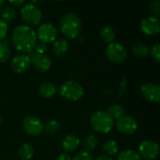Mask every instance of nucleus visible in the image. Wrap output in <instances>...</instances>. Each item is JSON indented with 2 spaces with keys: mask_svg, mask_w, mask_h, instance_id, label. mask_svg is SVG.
<instances>
[{
  "mask_svg": "<svg viewBox=\"0 0 160 160\" xmlns=\"http://www.w3.org/2000/svg\"><path fill=\"white\" fill-rule=\"evenodd\" d=\"M37 34L29 25L20 24L12 32V41L15 48L22 52H33L37 44Z\"/></svg>",
  "mask_w": 160,
  "mask_h": 160,
  "instance_id": "nucleus-1",
  "label": "nucleus"
},
{
  "mask_svg": "<svg viewBox=\"0 0 160 160\" xmlns=\"http://www.w3.org/2000/svg\"><path fill=\"white\" fill-rule=\"evenodd\" d=\"M60 29L63 35L68 38H75L82 29V22L75 13H67L61 20Z\"/></svg>",
  "mask_w": 160,
  "mask_h": 160,
  "instance_id": "nucleus-2",
  "label": "nucleus"
},
{
  "mask_svg": "<svg viewBox=\"0 0 160 160\" xmlns=\"http://www.w3.org/2000/svg\"><path fill=\"white\" fill-rule=\"evenodd\" d=\"M90 124L95 131L101 134H107L112 129L114 120L108 114L107 112L98 111L92 114Z\"/></svg>",
  "mask_w": 160,
  "mask_h": 160,
  "instance_id": "nucleus-3",
  "label": "nucleus"
},
{
  "mask_svg": "<svg viewBox=\"0 0 160 160\" xmlns=\"http://www.w3.org/2000/svg\"><path fill=\"white\" fill-rule=\"evenodd\" d=\"M60 95L68 100L77 101L82 97L83 88L76 81H67L60 87Z\"/></svg>",
  "mask_w": 160,
  "mask_h": 160,
  "instance_id": "nucleus-4",
  "label": "nucleus"
},
{
  "mask_svg": "<svg viewBox=\"0 0 160 160\" xmlns=\"http://www.w3.org/2000/svg\"><path fill=\"white\" fill-rule=\"evenodd\" d=\"M21 16L22 20L30 25H37L42 19V13L38 6L29 3L21 8Z\"/></svg>",
  "mask_w": 160,
  "mask_h": 160,
  "instance_id": "nucleus-5",
  "label": "nucleus"
},
{
  "mask_svg": "<svg viewBox=\"0 0 160 160\" xmlns=\"http://www.w3.org/2000/svg\"><path fill=\"white\" fill-rule=\"evenodd\" d=\"M106 54L107 57L113 63H123L128 56V52L126 48L118 43V42H112L108 45L106 49Z\"/></svg>",
  "mask_w": 160,
  "mask_h": 160,
  "instance_id": "nucleus-6",
  "label": "nucleus"
},
{
  "mask_svg": "<svg viewBox=\"0 0 160 160\" xmlns=\"http://www.w3.org/2000/svg\"><path fill=\"white\" fill-rule=\"evenodd\" d=\"M139 156L147 160H154L159 156V146L154 141H144L139 146Z\"/></svg>",
  "mask_w": 160,
  "mask_h": 160,
  "instance_id": "nucleus-7",
  "label": "nucleus"
},
{
  "mask_svg": "<svg viewBox=\"0 0 160 160\" xmlns=\"http://www.w3.org/2000/svg\"><path fill=\"white\" fill-rule=\"evenodd\" d=\"M36 34H37V38L43 44L51 43V42L55 41V38L57 36V30L53 24L46 22V23H42L38 27Z\"/></svg>",
  "mask_w": 160,
  "mask_h": 160,
  "instance_id": "nucleus-8",
  "label": "nucleus"
},
{
  "mask_svg": "<svg viewBox=\"0 0 160 160\" xmlns=\"http://www.w3.org/2000/svg\"><path fill=\"white\" fill-rule=\"evenodd\" d=\"M116 128L121 133L130 135L137 130L138 123L134 117L130 115H123L116 120Z\"/></svg>",
  "mask_w": 160,
  "mask_h": 160,
  "instance_id": "nucleus-9",
  "label": "nucleus"
},
{
  "mask_svg": "<svg viewBox=\"0 0 160 160\" xmlns=\"http://www.w3.org/2000/svg\"><path fill=\"white\" fill-rule=\"evenodd\" d=\"M43 123L35 116H27L22 121L24 131L30 136H38L43 131Z\"/></svg>",
  "mask_w": 160,
  "mask_h": 160,
  "instance_id": "nucleus-10",
  "label": "nucleus"
},
{
  "mask_svg": "<svg viewBox=\"0 0 160 160\" xmlns=\"http://www.w3.org/2000/svg\"><path fill=\"white\" fill-rule=\"evenodd\" d=\"M29 58L31 64L39 71H47L52 66V61L46 54H39L35 52H29Z\"/></svg>",
  "mask_w": 160,
  "mask_h": 160,
  "instance_id": "nucleus-11",
  "label": "nucleus"
},
{
  "mask_svg": "<svg viewBox=\"0 0 160 160\" xmlns=\"http://www.w3.org/2000/svg\"><path fill=\"white\" fill-rule=\"evenodd\" d=\"M141 94L145 99L149 101L158 102L160 100V88L156 83H143L141 87Z\"/></svg>",
  "mask_w": 160,
  "mask_h": 160,
  "instance_id": "nucleus-12",
  "label": "nucleus"
},
{
  "mask_svg": "<svg viewBox=\"0 0 160 160\" xmlns=\"http://www.w3.org/2000/svg\"><path fill=\"white\" fill-rule=\"evenodd\" d=\"M141 29L148 36H155L160 31L159 20L153 16L146 17L141 22Z\"/></svg>",
  "mask_w": 160,
  "mask_h": 160,
  "instance_id": "nucleus-13",
  "label": "nucleus"
},
{
  "mask_svg": "<svg viewBox=\"0 0 160 160\" xmlns=\"http://www.w3.org/2000/svg\"><path fill=\"white\" fill-rule=\"evenodd\" d=\"M30 65V58L25 53L18 54L11 60V68L16 73H23L28 69Z\"/></svg>",
  "mask_w": 160,
  "mask_h": 160,
  "instance_id": "nucleus-14",
  "label": "nucleus"
},
{
  "mask_svg": "<svg viewBox=\"0 0 160 160\" xmlns=\"http://www.w3.org/2000/svg\"><path fill=\"white\" fill-rule=\"evenodd\" d=\"M80 143H81L80 139L76 135L70 134L64 138L62 142V148L67 153H72L78 149Z\"/></svg>",
  "mask_w": 160,
  "mask_h": 160,
  "instance_id": "nucleus-15",
  "label": "nucleus"
},
{
  "mask_svg": "<svg viewBox=\"0 0 160 160\" xmlns=\"http://www.w3.org/2000/svg\"><path fill=\"white\" fill-rule=\"evenodd\" d=\"M68 49V42L66 38H59L53 42L52 52L55 56L64 55Z\"/></svg>",
  "mask_w": 160,
  "mask_h": 160,
  "instance_id": "nucleus-16",
  "label": "nucleus"
},
{
  "mask_svg": "<svg viewBox=\"0 0 160 160\" xmlns=\"http://www.w3.org/2000/svg\"><path fill=\"white\" fill-rule=\"evenodd\" d=\"M56 86L49 82H42L39 86V94L45 98H50L53 97L56 94Z\"/></svg>",
  "mask_w": 160,
  "mask_h": 160,
  "instance_id": "nucleus-17",
  "label": "nucleus"
},
{
  "mask_svg": "<svg viewBox=\"0 0 160 160\" xmlns=\"http://www.w3.org/2000/svg\"><path fill=\"white\" fill-rule=\"evenodd\" d=\"M107 112L113 120H117L123 115H125V108L120 104H112L108 108Z\"/></svg>",
  "mask_w": 160,
  "mask_h": 160,
  "instance_id": "nucleus-18",
  "label": "nucleus"
},
{
  "mask_svg": "<svg viewBox=\"0 0 160 160\" xmlns=\"http://www.w3.org/2000/svg\"><path fill=\"white\" fill-rule=\"evenodd\" d=\"M18 155L22 160H29L34 155V148L29 143H23L18 150Z\"/></svg>",
  "mask_w": 160,
  "mask_h": 160,
  "instance_id": "nucleus-19",
  "label": "nucleus"
},
{
  "mask_svg": "<svg viewBox=\"0 0 160 160\" xmlns=\"http://www.w3.org/2000/svg\"><path fill=\"white\" fill-rule=\"evenodd\" d=\"M100 38L105 43L111 44L115 39V32L112 27L104 26L100 31Z\"/></svg>",
  "mask_w": 160,
  "mask_h": 160,
  "instance_id": "nucleus-20",
  "label": "nucleus"
},
{
  "mask_svg": "<svg viewBox=\"0 0 160 160\" xmlns=\"http://www.w3.org/2000/svg\"><path fill=\"white\" fill-rule=\"evenodd\" d=\"M98 145V140L94 135H88L84 138L82 142V147L85 152L90 153L91 151L95 150Z\"/></svg>",
  "mask_w": 160,
  "mask_h": 160,
  "instance_id": "nucleus-21",
  "label": "nucleus"
},
{
  "mask_svg": "<svg viewBox=\"0 0 160 160\" xmlns=\"http://www.w3.org/2000/svg\"><path fill=\"white\" fill-rule=\"evenodd\" d=\"M103 150L107 154V156H113L118 152V144L113 140H108L103 144Z\"/></svg>",
  "mask_w": 160,
  "mask_h": 160,
  "instance_id": "nucleus-22",
  "label": "nucleus"
},
{
  "mask_svg": "<svg viewBox=\"0 0 160 160\" xmlns=\"http://www.w3.org/2000/svg\"><path fill=\"white\" fill-rule=\"evenodd\" d=\"M132 53L137 57H145L149 54V49L143 43H137L132 48Z\"/></svg>",
  "mask_w": 160,
  "mask_h": 160,
  "instance_id": "nucleus-23",
  "label": "nucleus"
},
{
  "mask_svg": "<svg viewBox=\"0 0 160 160\" xmlns=\"http://www.w3.org/2000/svg\"><path fill=\"white\" fill-rule=\"evenodd\" d=\"M117 160H142V158L137 152L127 149V150L122 151L118 155Z\"/></svg>",
  "mask_w": 160,
  "mask_h": 160,
  "instance_id": "nucleus-24",
  "label": "nucleus"
},
{
  "mask_svg": "<svg viewBox=\"0 0 160 160\" xmlns=\"http://www.w3.org/2000/svg\"><path fill=\"white\" fill-rule=\"evenodd\" d=\"M0 16L3 21H12L16 17V11L12 7H5L0 9Z\"/></svg>",
  "mask_w": 160,
  "mask_h": 160,
  "instance_id": "nucleus-25",
  "label": "nucleus"
},
{
  "mask_svg": "<svg viewBox=\"0 0 160 160\" xmlns=\"http://www.w3.org/2000/svg\"><path fill=\"white\" fill-rule=\"evenodd\" d=\"M60 129V124L57 120H50L48 121L45 126L43 127V130H45L47 133H50V134H53V133H56L58 130Z\"/></svg>",
  "mask_w": 160,
  "mask_h": 160,
  "instance_id": "nucleus-26",
  "label": "nucleus"
},
{
  "mask_svg": "<svg viewBox=\"0 0 160 160\" xmlns=\"http://www.w3.org/2000/svg\"><path fill=\"white\" fill-rule=\"evenodd\" d=\"M10 57V51L5 43H0V62L5 63Z\"/></svg>",
  "mask_w": 160,
  "mask_h": 160,
  "instance_id": "nucleus-27",
  "label": "nucleus"
},
{
  "mask_svg": "<svg viewBox=\"0 0 160 160\" xmlns=\"http://www.w3.org/2000/svg\"><path fill=\"white\" fill-rule=\"evenodd\" d=\"M149 53H151L152 57L154 58V60L158 63L160 62V44L159 43H157L155 44L151 51H149Z\"/></svg>",
  "mask_w": 160,
  "mask_h": 160,
  "instance_id": "nucleus-28",
  "label": "nucleus"
},
{
  "mask_svg": "<svg viewBox=\"0 0 160 160\" xmlns=\"http://www.w3.org/2000/svg\"><path fill=\"white\" fill-rule=\"evenodd\" d=\"M150 10H151V13L154 15L153 17L158 19V17L160 16V2L158 0H156L151 3Z\"/></svg>",
  "mask_w": 160,
  "mask_h": 160,
  "instance_id": "nucleus-29",
  "label": "nucleus"
},
{
  "mask_svg": "<svg viewBox=\"0 0 160 160\" xmlns=\"http://www.w3.org/2000/svg\"><path fill=\"white\" fill-rule=\"evenodd\" d=\"M8 33V24L5 21L0 19V40H3Z\"/></svg>",
  "mask_w": 160,
  "mask_h": 160,
  "instance_id": "nucleus-30",
  "label": "nucleus"
},
{
  "mask_svg": "<svg viewBox=\"0 0 160 160\" xmlns=\"http://www.w3.org/2000/svg\"><path fill=\"white\" fill-rule=\"evenodd\" d=\"M72 160H93V157L90 153L83 151L76 155V157Z\"/></svg>",
  "mask_w": 160,
  "mask_h": 160,
  "instance_id": "nucleus-31",
  "label": "nucleus"
},
{
  "mask_svg": "<svg viewBox=\"0 0 160 160\" xmlns=\"http://www.w3.org/2000/svg\"><path fill=\"white\" fill-rule=\"evenodd\" d=\"M46 51H47V47H46V45L43 44V43L36 44V46H35V48H34V52H37V53H39V54H44Z\"/></svg>",
  "mask_w": 160,
  "mask_h": 160,
  "instance_id": "nucleus-32",
  "label": "nucleus"
},
{
  "mask_svg": "<svg viewBox=\"0 0 160 160\" xmlns=\"http://www.w3.org/2000/svg\"><path fill=\"white\" fill-rule=\"evenodd\" d=\"M56 160H71V158L68 154H61V155L58 156Z\"/></svg>",
  "mask_w": 160,
  "mask_h": 160,
  "instance_id": "nucleus-33",
  "label": "nucleus"
},
{
  "mask_svg": "<svg viewBox=\"0 0 160 160\" xmlns=\"http://www.w3.org/2000/svg\"><path fill=\"white\" fill-rule=\"evenodd\" d=\"M8 3L10 5H15V6H19V5H22L23 4V1L22 0H9Z\"/></svg>",
  "mask_w": 160,
  "mask_h": 160,
  "instance_id": "nucleus-34",
  "label": "nucleus"
},
{
  "mask_svg": "<svg viewBox=\"0 0 160 160\" xmlns=\"http://www.w3.org/2000/svg\"><path fill=\"white\" fill-rule=\"evenodd\" d=\"M96 160H114L112 158L109 157V156H100L98 157Z\"/></svg>",
  "mask_w": 160,
  "mask_h": 160,
  "instance_id": "nucleus-35",
  "label": "nucleus"
},
{
  "mask_svg": "<svg viewBox=\"0 0 160 160\" xmlns=\"http://www.w3.org/2000/svg\"><path fill=\"white\" fill-rule=\"evenodd\" d=\"M3 4H4V1H3V0H0V8H1V6H2Z\"/></svg>",
  "mask_w": 160,
  "mask_h": 160,
  "instance_id": "nucleus-36",
  "label": "nucleus"
},
{
  "mask_svg": "<svg viewBox=\"0 0 160 160\" xmlns=\"http://www.w3.org/2000/svg\"><path fill=\"white\" fill-rule=\"evenodd\" d=\"M1 124H2V119H1V116H0V126H1Z\"/></svg>",
  "mask_w": 160,
  "mask_h": 160,
  "instance_id": "nucleus-37",
  "label": "nucleus"
}]
</instances>
